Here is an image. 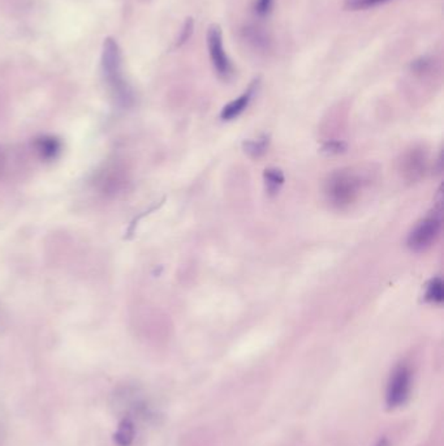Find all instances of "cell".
Wrapping results in <instances>:
<instances>
[{"label": "cell", "instance_id": "1", "mask_svg": "<svg viewBox=\"0 0 444 446\" xmlns=\"http://www.w3.org/2000/svg\"><path fill=\"white\" fill-rule=\"evenodd\" d=\"M363 179L352 170H339L326 181L325 193L331 205L346 209L355 203L361 193Z\"/></svg>", "mask_w": 444, "mask_h": 446}, {"label": "cell", "instance_id": "2", "mask_svg": "<svg viewBox=\"0 0 444 446\" xmlns=\"http://www.w3.org/2000/svg\"><path fill=\"white\" fill-rule=\"evenodd\" d=\"M102 70L105 73L107 82L114 89L117 98L128 103L131 101V91L125 84L122 73V54L119 45L112 38H107L103 44L102 53Z\"/></svg>", "mask_w": 444, "mask_h": 446}, {"label": "cell", "instance_id": "3", "mask_svg": "<svg viewBox=\"0 0 444 446\" xmlns=\"http://www.w3.org/2000/svg\"><path fill=\"white\" fill-rule=\"evenodd\" d=\"M413 385L412 368L401 363L393 369L386 390V404L388 409H398L405 404L410 397Z\"/></svg>", "mask_w": 444, "mask_h": 446}, {"label": "cell", "instance_id": "4", "mask_svg": "<svg viewBox=\"0 0 444 446\" xmlns=\"http://www.w3.org/2000/svg\"><path fill=\"white\" fill-rule=\"evenodd\" d=\"M442 221L438 215H431L416 224L408 236V247L413 252L429 250L440 235Z\"/></svg>", "mask_w": 444, "mask_h": 446}, {"label": "cell", "instance_id": "5", "mask_svg": "<svg viewBox=\"0 0 444 446\" xmlns=\"http://www.w3.org/2000/svg\"><path fill=\"white\" fill-rule=\"evenodd\" d=\"M207 49L210 59L213 63L214 70L219 77L224 80L230 79L233 75V67L223 47L222 29L218 24H213L207 30Z\"/></svg>", "mask_w": 444, "mask_h": 446}, {"label": "cell", "instance_id": "6", "mask_svg": "<svg viewBox=\"0 0 444 446\" xmlns=\"http://www.w3.org/2000/svg\"><path fill=\"white\" fill-rule=\"evenodd\" d=\"M427 167V154L422 148H414L403 157L401 172L408 181H417L424 177Z\"/></svg>", "mask_w": 444, "mask_h": 446}, {"label": "cell", "instance_id": "7", "mask_svg": "<svg viewBox=\"0 0 444 446\" xmlns=\"http://www.w3.org/2000/svg\"><path fill=\"white\" fill-rule=\"evenodd\" d=\"M258 85H259V79H256L250 84L249 89L242 96L232 101L226 108H223L222 114H221L223 120H232V119L240 115L241 113L248 108L249 102L253 98L254 93L257 91Z\"/></svg>", "mask_w": 444, "mask_h": 446}, {"label": "cell", "instance_id": "8", "mask_svg": "<svg viewBox=\"0 0 444 446\" xmlns=\"http://www.w3.org/2000/svg\"><path fill=\"white\" fill-rule=\"evenodd\" d=\"M36 148L37 152L41 154L42 158L50 160L60 151V143L53 137H42L37 140Z\"/></svg>", "mask_w": 444, "mask_h": 446}, {"label": "cell", "instance_id": "9", "mask_svg": "<svg viewBox=\"0 0 444 446\" xmlns=\"http://www.w3.org/2000/svg\"><path fill=\"white\" fill-rule=\"evenodd\" d=\"M425 299L427 302L434 304H440L444 299L443 282L440 278H434L429 282L425 293Z\"/></svg>", "mask_w": 444, "mask_h": 446}, {"label": "cell", "instance_id": "10", "mask_svg": "<svg viewBox=\"0 0 444 446\" xmlns=\"http://www.w3.org/2000/svg\"><path fill=\"white\" fill-rule=\"evenodd\" d=\"M265 180H266L267 191L271 193H275L285 183V175L280 170L268 169L265 171Z\"/></svg>", "mask_w": 444, "mask_h": 446}, {"label": "cell", "instance_id": "11", "mask_svg": "<svg viewBox=\"0 0 444 446\" xmlns=\"http://www.w3.org/2000/svg\"><path fill=\"white\" fill-rule=\"evenodd\" d=\"M386 1H390V0H346L344 6L346 9H352V11H357V9H366L370 8V7H375L378 4H382Z\"/></svg>", "mask_w": 444, "mask_h": 446}, {"label": "cell", "instance_id": "12", "mask_svg": "<svg viewBox=\"0 0 444 446\" xmlns=\"http://www.w3.org/2000/svg\"><path fill=\"white\" fill-rule=\"evenodd\" d=\"M267 141L266 139H261V140H250V141H247V143L244 144V146H245V151L247 152L250 153L252 155H261V154H263V153L266 152L267 148Z\"/></svg>", "mask_w": 444, "mask_h": 446}, {"label": "cell", "instance_id": "13", "mask_svg": "<svg viewBox=\"0 0 444 446\" xmlns=\"http://www.w3.org/2000/svg\"><path fill=\"white\" fill-rule=\"evenodd\" d=\"M193 29H195V21H193V18H187V21L184 23V25H183L181 30H180L178 42H176V47H180V46H183L184 44H187L188 39L192 37Z\"/></svg>", "mask_w": 444, "mask_h": 446}, {"label": "cell", "instance_id": "14", "mask_svg": "<svg viewBox=\"0 0 444 446\" xmlns=\"http://www.w3.org/2000/svg\"><path fill=\"white\" fill-rule=\"evenodd\" d=\"M430 67H431V59L427 56H421L410 64L412 71L416 72V73H424V72L429 71Z\"/></svg>", "mask_w": 444, "mask_h": 446}, {"label": "cell", "instance_id": "15", "mask_svg": "<svg viewBox=\"0 0 444 446\" xmlns=\"http://www.w3.org/2000/svg\"><path fill=\"white\" fill-rule=\"evenodd\" d=\"M273 3H274V0H256L254 11H256L258 16H261V18L267 16L271 12Z\"/></svg>", "mask_w": 444, "mask_h": 446}, {"label": "cell", "instance_id": "16", "mask_svg": "<svg viewBox=\"0 0 444 446\" xmlns=\"http://www.w3.org/2000/svg\"><path fill=\"white\" fill-rule=\"evenodd\" d=\"M346 149V145L343 143H329L323 148L325 152L340 153Z\"/></svg>", "mask_w": 444, "mask_h": 446}]
</instances>
